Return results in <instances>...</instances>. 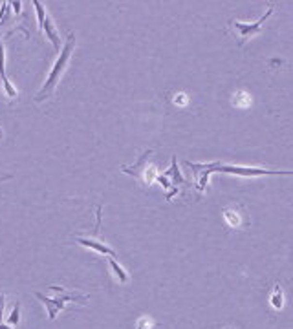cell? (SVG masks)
<instances>
[{"label": "cell", "instance_id": "obj_1", "mask_svg": "<svg viewBox=\"0 0 293 329\" xmlns=\"http://www.w3.org/2000/svg\"><path fill=\"white\" fill-rule=\"evenodd\" d=\"M196 168H203L200 181H198V190H203L209 176L213 172H227L236 174V176H293V170H268V168H247V166H233V164H222V163H209V164H198L194 163Z\"/></svg>", "mask_w": 293, "mask_h": 329}, {"label": "cell", "instance_id": "obj_2", "mask_svg": "<svg viewBox=\"0 0 293 329\" xmlns=\"http://www.w3.org/2000/svg\"><path fill=\"white\" fill-rule=\"evenodd\" d=\"M74 46H76V35H74V33H70V35H68L66 44H64V48H62V51H61V55H59V59H57V62L53 64L50 75H48V79H46L44 86L41 88V91L37 93L35 101H39V103H41V101L50 97V93L53 91V88L57 86L59 77H61V74L64 72V68H66L68 59H70V53L74 51Z\"/></svg>", "mask_w": 293, "mask_h": 329}, {"label": "cell", "instance_id": "obj_3", "mask_svg": "<svg viewBox=\"0 0 293 329\" xmlns=\"http://www.w3.org/2000/svg\"><path fill=\"white\" fill-rule=\"evenodd\" d=\"M50 289L51 291H55V293H59L61 296H59V298H46V296L41 295V293H35V296L48 307V316H50L51 320L57 316L59 311L64 309V304H66V302H81V304H84V302L88 300V296L70 293V291H66V289H62V287H57V285H50Z\"/></svg>", "mask_w": 293, "mask_h": 329}, {"label": "cell", "instance_id": "obj_4", "mask_svg": "<svg viewBox=\"0 0 293 329\" xmlns=\"http://www.w3.org/2000/svg\"><path fill=\"white\" fill-rule=\"evenodd\" d=\"M271 13H273V8H269L268 11L260 16L257 22H253V24H246V22H238V20H234L233 26L238 30V33H240V44H242L244 41H247V39L255 37V35H259L260 28H262L264 22H266L269 16H271Z\"/></svg>", "mask_w": 293, "mask_h": 329}, {"label": "cell", "instance_id": "obj_5", "mask_svg": "<svg viewBox=\"0 0 293 329\" xmlns=\"http://www.w3.org/2000/svg\"><path fill=\"white\" fill-rule=\"evenodd\" d=\"M224 218H226V222L234 227V229H244L246 225H247V218L244 216L242 212H238L236 210V207H226L224 209Z\"/></svg>", "mask_w": 293, "mask_h": 329}, {"label": "cell", "instance_id": "obj_6", "mask_svg": "<svg viewBox=\"0 0 293 329\" xmlns=\"http://www.w3.org/2000/svg\"><path fill=\"white\" fill-rule=\"evenodd\" d=\"M81 245L88 247V249H93V251H97V253H103V254H108V256H116V251L114 249H110L107 247L105 243H101L97 239H90V238H76Z\"/></svg>", "mask_w": 293, "mask_h": 329}, {"label": "cell", "instance_id": "obj_7", "mask_svg": "<svg viewBox=\"0 0 293 329\" xmlns=\"http://www.w3.org/2000/svg\"><path fill=\"white\" fill-rule=\"evenodd\" d=\"M271 305L275 307V309H280L282 305H284V293H282V287L280 285H275L273 289V295H271Z\"/></svg>", "mask_w": 293, "mask_h": 329}, {"label": "cell", "instance_id": "obj_8", "mask_svg": "<svg viewBox=\"0 0 293 329\" xmlns=\"http://www.w3.org/2000/svg\"><path fill=\"white\" fill-rule=\"evenodd\" d=\"M42 30L46 31V37L51 41V44L55 46V48L59 49V39H57V33H55V28H53V24H51L50 18H46V22H44V26H42Z\"/></svg>", "mask_w": 293, "mask_h": 329}, {"label": "cell", "instance_id": "obj_9", "mask_svg": "<svg viewBox=\"0 0 293 329\" xmlns=\"http://www.w3.org/2000/svg\"><path fill=\"white\" fill-rule=\"evenodd\" d=\"M108 263H110V267H112V271H114V274L117 276V280H119L121 284H125L126 280H128V276H126V272L123 271V267H121V265H119L112 256L108 258Z\"/></svg>", "mask_w": 293, "mask_h": 329}, {"label": "cell", "instance_id": "obj_10", "mask_svg": "<svg viewBox=\"0 0 293 329\" xmlns=\"http://www.w3.org/2000/svg\"><path fill=\"white\" fill-rule=\"evenodd\" d=\"M233 105L238 108H246L251 105V99H249V95H247L246 91H236L233 99Z\"/></svg>", "mask_w": 293, "mask_h": 329}, {"label": "cell", "instance_id": "obj_11", "mask_svg": "<svg viewBox=\"0 0 293 329\" xmlns=\"http://www.w3.org/2000/svg\"><path fill=\"white\" fill-rule=\"evenodd\" d=\"M33 6L35 9H37V18H39V28L42 30V26H44V22H46V18L48 16L44 15V8H42V4L39 2V0H33Z\"/></svg>", "mask_w": 293, "mask_h": 329}, {"label": "cell", "instance_id": "obj_12", "mask_svg": "<svg viewBox=\"0 0 293 329\" xmlns=\"http://www.w3.org/2000/svg\"><path fill=\"white\" fill-rule=\"evenodd\" d=\"M18 320H20V304L17 302V304H15V307H13V311H11V314H9L8 322H9V324H15V326H17Z\"/></svg>", "mask_w": 293, "mask_h": 329}, {"label": "cell", "instance_id": "obj_13", "mask_svg": "<svg viewBox=\"0 0 293 329\" xmlns=\"http://www.w3.org/2000/svg\"><path fill=\"white\" fill-rule=\"evenodd\" d=\"M2 82H4V90L8 91V95L11 99L13 97H17V90H15V86H13V84H11V82H9V79L8 77H6V79H2Z\"/></svg>", "mask_w": 293, "mask_h": 329}, {"label": "cell", "instance_id": "obj_14", "mask_svg": "<svg viewBox=\"0 0 293 329\" xmlns=\"http://www.w3.org/2000/svg\"><path fill=\"white\" fill-rule=\"evenodd\" d=\"M0 75L2 79H6V57H4V46L0 42Z\"/></svg>", "mask_w": 293, "mask_h": 329}, {"label": "cell", "instance_id": "obj_15", "mask_svg": "<svg viewBox=\"0 0 293 329\" xmlns=\"http://www.w3.org/2000/svg\"><path fill=\"white\" fill-rule=\"evenodd\" d=\"M8 2H4L2 4V8H0V26L4 24V20H6V13H8Z\"/></svg>", "mask_w": 293, "mask_h": 329}, {"label": "cell", "instance_id": "obj_16", "mask_svg": "<svg viewBox=\"0 0 293 329\" xmlns=\"http://www.w3.org/2000/svg\"><path fill=\"white\" fill-rule=\"evenodd\" d=\"M151 328V320H147V318H141V320L138 322V329H149Z\"/></svg>", "mask_w": 293, "mask_h": 329}, {"label": "cell", "instance_id": "obj_17", "mask_svg": "<svg viewBox=\"0 0 293 329\" xmlns=\"http://www.w3.org/2000/svg\"><path fill=\"white\" fill-rule=\"evenodd\" d=\"M174 103H178V105H185V103H187V95H185V93H178V97L174 99Z\"/></svg>", "mask_w": 293, "mask_h": 329}, {"label": "cell", "instance_id": "obj_18", "mask_svg": "<svg viewBox=\"0 0 293 329\" xmlns=\"http://www.w3.org/2000/svg\"><path fill=\"white\" fill-rule=\"evenodd\" d=\"M4 295H0V318H2V313H4Z\"/></svg>", "mask_w": 293, "mask_h": 329}, {"label": "cell", "instance_id": "obj_19", "mask_svg": "<svg viewBox=\"0 0 293 329\" xmlns=\"http://www.w3.org/2000/svg\"><path fill=\"white\" fill-rule=\"evenodd\" d=\"M13 8H15V11H20V2H13Z\"/></svg>", "mask_w": 293, "mask_h": 329}, {"label": "cell", "instance_id": "obj_20", "mask_svg": "<svg viewBox=\"0 0 293 329\" xmlns=\"http://www.w3.org/2000/svg\"><path fill=\"white\" fill-rule=\"evenodd\" d=\"M0 329H11V328H8V326H4V324H0Z\"/></svg>", "mask_w": 293, "mask_h": 329}, {"label": "cell", "instance_id": "obj_21", "mask_svg": "<svg viewBox=\"0 0 293 329\" xmlns=\"http://www.w3.org/2000/svg\"><path fill=\"white\" fill-rule=\"evenodd\" d=\"M0 135H2V134H0Z\"/></svg>", "mask_w": 293, "mask_h": 329}]
</instances>
